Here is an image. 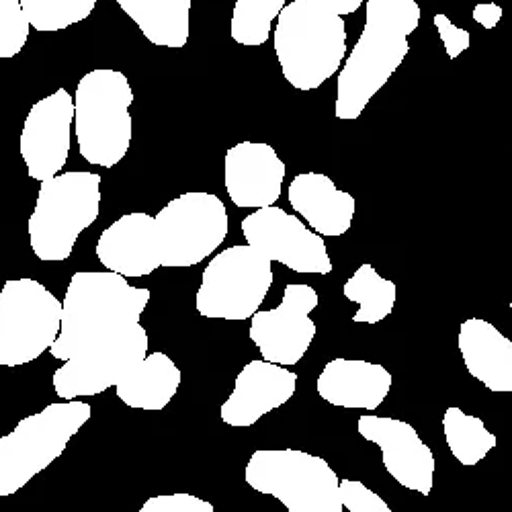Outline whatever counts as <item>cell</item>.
Masks as SVG:
<instances>
[{
	"instance_id": "obj_26",
	"label": "cell",
	"mask_w": 512,
	"mask_h": 512,
	"mask_svg": "<svg viewBox=\"0 0 512 512\" xmlns=\"http://www.w3.org/2000/svg\"><path fill=\"white\" fill-rule=\"evenodd\" d=\"M35 31H62L91 17L97 0H19Z\"/></svg>"
},
{
	"instance_id": "obj_28",
	"label": "cell",
	"mask_w": 512,
	"mask_h": 512,
	"mask_svg": "<svg viewBox=\"0 0 512 512\" xmlns=\"http://www.w3.org/2000/svg\"><path fill=\"white\" fill-rule=\"evenodd\" d=\"M340 498L349 512H394L386 500L359 480L340 482Z\"/></svg>"
},
{
	"instance_id": "obj_30",
	"label": "cell",
	"mask_w": 512,
	"mask_h": 512,
	"mask_svg": "<svg viewBox=\"0 0 512 512\" xmlns=\"http://www.w3.org/2000/svg\"><path fill=\"white\" fill-rule=\"evenodd\" d=\"M435 27L439 31L449 60H457L465 50H469V46H472V35H469V31L453 25V21L447 15H435Z\"/></svg>"
},
{
	"instance_id": "obj_15",
	"label": "cell",
	"mask_w": 512,
	"mask_h": 512,
	"mask_svg": "<svg viewBox=\"0 0 512 512\" xmlns=\"http://www.w3.org/2000/svg\"><path fill=\"white\" fill-rule=\"evenodd\" d=\"M285 164L263 142H240L226 152L224 183L236 207L265 209L281 197Z\"/></svg>"
},
{
	"instance_id": "obj_4",
	"label": "cell",
	"mask_w": 512,
	"mask_h": 512,
	"mask_svg": "<svg viewBox=\"0 0 512 512\" xmlns=\"http://www.w3.org/2000/svg\"><path fill=\"white\" fill-rule=\"evenodd\" d=\"M134 91L119 70H91L76 84L74 130L80 156L89 164L113 168L130 152Z\"/></svg>"
},
{
	"instance_id": "obj_5",
	"label": "cell",
	"mask_w": 512,
	"mask_h": 512,
	"mask_svg": "<svg viewBox=\"0 0 512 512\" xmlns=\"http://www.w3.org/2000/svg\"><path fill=\"white\" fill-rule=\"evenodd\" d=\"M91 414L87 402H56L23 418L9 435L0 437V498L17 494L48 469Z\"/></svg>"
},
{
	"instance_id": "obj_22",
	"label": "cell",
	"mask_w": 512,
	"mask_h": 512,
	"mask_svg": "<svg viewBox=\"0 0 512 512\" xmlns=\"http://www.w3.org/2000/svg\"><path fill=\"white\" fill-rule=\"evenodd\" d=\"M144 37L160 48H185L191 33L193 0H117Z\"/></svg>"
},
{
	"instance_id": "obj_11",
	"label": "cell",
	"mask_w": 512,
	"mask_h": 512,
	"mask_svg": "<svg viewBox=\"0 0 512 512\" xmlns=\"http://www.w3.org/2000/svg\"><path fill=\"white\" fill-rule=\"evenodd\" d=\"M242 234L256 252L295 273L328 275L332 261L324 238L279 207L256 209L242 220Z\"/></svg>"
},
{
	"instance_id": "obj_24",
	"label": "cell",
	"mask_w": 512,
	"mask_h": 512,
	"mask_svg": "<svg viewBox=\"0 0 512 512\" xmlns=\"http://www.w3.org/2000/svg\"><path fill=\"white\" fill-rule=\"evenodd\" d=\"M443 433L449 451L465 467L478 465L496 447V435L486 429L484 420L472 414H465L457 406L445 410Z\"/></svg>"
},
{
	"instance_id": "obj_25",
	"label": "cell",
	"mask_w": 512,
	"mask_h": 512,
	"mask_svg": "<svg viewBox=\"0 0 512 512\" xmlns=\"http://www.w3.org/2000/svg\"><path fill=\"white\" fill-rule=\"evenodd\" d=\"M285 9V0H236L230 33L240 46H263L273 21Z\"/></svg>"
},
{
	"instance_id": "obj_2",
	"label": "cell",
	"mask_w": 512,
	"mask_h": 512,
	"mask_svg": "<svg viewBox=\"0 0 512 512\" xmlns=\"http://www.w3.org/2000/svg\"><path fill=\"white\" fill-rule=\"evenodd\" d=\"M420 17L416 0H367L363 33L338 72L334 107L338 119H359L386 87L410 54L408 37L418 29Z\"/></svg>"
},
{
	"instance_id": "obj_6",
	"label": "cell",
	"mask_w": 512,
	"mask_h": 512,
	"mask_svg": "<svg viewBox=\"0 0 512 512\" xmlns=\"http://www.w3.org/2000/svg\"><path fill=\"white\" fill-rule=\"evenodd\" d=\"M101 209V177L70 173L44 181L29 218V242L39 261L60 263L74 250L78 236L93 226Z\"/></svg>"
},
{
	"instance_id": "obj_7",
	"label": "cell",
	"mask_w": 512,
	"mask_h": 512,
	"mask_svg": "<svg viewBox=\"0 0 512 512\" xmlns=\"http://www.w3.org/2000/svg\"><path fill=\"white\" fill-rule=\"evenodd\" d=\"M246 484L277 498L289 512H345L330 463L300 449H261L244 469Z\"/></svg>"
},
{
	"instance_id": "obj_20",
	"label": "cell",
	"mask_w": 512,
	"mask_h": 512,
	"mask_svg": "<svg viewBox=\"0 0 512 512\" xmlns=\"http://www.w3.org/2000/svg\"><path fill=\"white\" fill-rule=\"evenodd\" d=\"M457 345L469 375L490 392H512V340L494 324L482 318L461 322Z\"/></svg>"
},
{
	"instance_id": "obj_9",
	"label": "cell",
	"mask_w": 512,
	"mask_h": 512,
	"mask_svg": "<svg viewBox=\"0 0 512 512\" xmlns=\"http://www.w3.org/2000/svg\"><path fill=\"white\" fill-rule=\"evenodd\" d=\"M273 285V267L252 246H230L205 267L195 308L211 320H250Z\"/></svg>"
},
{
	"instance_id": "obj_18",
	"label": "cell",
	"mask_w": 512,
	"mask_h": 512,
	"mask_svg": "<svg viewBox=\"0 0 512 512\" xmlns=\"http://www.w3.org/2000/svg\"><path fill=\"white\" fill-rule=\"evenodd\" d=\"M392 373L371 361L332 359L324 365L316 390L320 398L336 408L377 410L392 390Z\"/></svg>"
},
{
	"instance_id": "obj_34",
	"label": "cell",
	"mask_w": 512,
	"mask_h": 512,
	"mask_svg": "<svg viewBox=\"0 0 512 512\" xmlns=\"http://www.w3.org/2000/svg\"><path fill=\"white\" fill-rule=\"evenodd\" d=\"M510 166H512V160H510Z\"/></svg>"
},
{
	"instance_id": "obj_31",
	"label": "cell",
	"mask_w": 512,
	"mask_h": 512,
	"mask_svg": "<svg viewBox=\"0 0 512 512\" xmlns=\"http://www.w3.org/2000/svg\"><path fill=\"white\" fill-rule=\"evenodd\" d=\"M502 15H504V11H502V7L496 5V3L476 5V7H474V13H472L474 21L480 23L484 29H494V27L500 23Z\"/></svg>"
},
{
	"instance_id": "obj_19",
	"label": "cell",
	"mask_w": 512,
	"mask_h": 512,
	"mask_svg": "<svg viewBox=\"0 0 512 512\" xmlns=\"http://www.w3.org/2000/svg\"><path fill=\"white\" fill-rule=\"evenodd\" d=\"M289 205L297 216L320 236L338 238L351 230L355 218V197L340 191L334 181L320 173H302L289 185Z\"/></svg>"
},
{
	"instance_id": "obj_14",
	"label": "cell",
	"mask_w": 512,
	"mask_h": 512,
	"mask_svg": "<svg viewBox=\"0 0 512 512\" xmlns=\"http://www.w3.org/2000/svg\"><path fill=\"white\" fill-rule=\"evenodd\" d=\"M72 123L74 99L66 89L31 107L21 132V156L33 181H50L66 166Z\"/></svg>"
},
{
	"instance_id": "obj_13",
	"label": "cell",
	"mask_w": 512,
	"mask_h": 512,
	"mask_svg": "<svg viewBox=\"0 0 512 512\" xmlns=\"http://www.w3.org/2000/svg\"><path fill=\"white\" fill-rule=\"evenodd\" d=\"M359 435L381 449L386 472L406 490L429 496L435 484V455L414 426L390 416L363 414L357 422Z\"/></svg>"
},
{
	"instance_id": "obj_33",
	"label": "cell",
	"mask_w": 512,
	"mask_h": 512,
	"mask_svg": "<svg viewBox=\"0 0 512 512\" xmlns=\"http://www.w3.org/2000/svg\"><path fill=\"white\" fill-rule=\"evenodd\" d=\"M510 314H512V300H510Z\"/></svg>"
},
{
	"instance_id": "obj_17",
	"label": "cell",
	"mask_w": 512,
	"mask_h": 512,
	"mask_svg": "<svg viewBox=\"0 0 512 512\" xmlns=\"http://www.w3.org/2000/svg\"><path fill=\"white\" fill-rule=\"evenodd\" d=\"M101 265L121 277H146L162 267L156 218L144 211L125 213L97 242Z\"/></svg>"
},
{
	"instance_id": "obj_32",
	"label": "cell",
	"mask_w": 512,
	"mask_h": 512,
	"mask_svg": "<svg viewBox=\"0 0 512 512\" xmlns=\"http://www.w3.org/2000/svg\"><path fill=\"white\" fill-rule=\"evenodd\" d=\"M308 3H312L316 7H322L330 13H336L340 17H345V15L357 13L363 5V0H308Z\"/></svg>"
},
{
	"instance_id": "obj_23",
	"label": "cell",
	"mask_w": 512,
	"mask_h": 512,
	"mask_svg": "<svg viewBox=\"0 0 512 512\" xmlns=\"http://www.w3.org/2000/svg\"><path fill=\"white\" fill-rule=\"evenodd\" d=\"M343 293L349 302L359 304V312L353 316V322L357 324H379L386 320L394 312L398 300L396 283L381 277L369 263L353 273L345 283Z\"/></svg>"
},
{
	"instance_id": "obj_16",
	"label": "cell",
	"mask_w": 512,
	"mask_h": 512,
	"mask_svg": "<svg viewBox=\"0 0 512 512\" xmlns=\"http://www.w3.org/2000/svg\"><path fill=\"white\" fill-rule=\"evenodd\" d=\"M297 388V373L265 359L250 361L236 377L234 392L222 404L220 416L226 424L252 426L265 414L287 404Z\"/></svg>"
},
{
	"instance_id": "obj_8",
	"label": "cell",
	"mask_w": 512,
	"mask_h": 512,
	"mask_svg": "<svg viewBox=\"0 0 512 512\" xmlns=\"http://www.w3.org/2000/svg\"><path fill=\"white\" fill-rule=\"evenodd\" d=\"M62 304L35 279H11L0 289V365L21 367L54 347Z\"/></svg>"
},
{
	"instance_id": "obj_29",
	"label": "cell",
	"mask_w": 512,
	"mask_h": 512,
	"mask_svg": "<svg viewBox=\"0 0 512 512\" xmlns=\"http://www.w3.org/2000/svg\"><path fill=\"white\" fill-rule=\"evenodd\" d=\"M140 512H216V508L193 494H166L148 498Z\"/></svg>"
},
{
	"instance_id": "obj_1",
	"label": "cell",
	"mask_w": 512,
	"mask_h": 512,
	"mask_svg": "<svg viewBox=\"0 0 512 512\" xmlns=\"http://www.w3.org/2000/svg\"><path fill=\"white\" fill-rule=\"evenodd\" d=\"M150 289L132 287L117 273H74L62 304V328L50 349L64 361L54 373L58 398H91L148 357L150 338L140 318Z\"/></svg>"
},
{
	"instance_id": "obj_10",
	"label": "cell",
	"mask_w": 512,
	"mask_h": 512,
	"mask_svg": "<svg viewBox=\"0 0 512 512\" xmlns=\"http://www.w3.org/2000/svg\"><path fill=\"white\" fill-rule=\"evenodd\" d=\"M162 267H193L228 236V211L218 195L189 191L168 201L156 216Z\"/></svg>"
},
{
	"instance_id": "obj_3",
	"label": "cell",
	"mask_w": 512,
	"mask_h": 512,
	"mask_svg": "<svg viewBox=\"0 0 512 512\" xmlns=\"http://www.w3.org/2000/svg\"><path fill=\"white\" fill-rule=\"evenodd\" d=\"M273 39L283 76L297 91L320 89L347 56L345 19L308 0L285 5Z\"/></svg>"
},
{
	"instance_id": "obj_12",
	"label": "cell",
	"mask_w": 512,
	"mask_h": 512,
	"mask_svg": "<svg viewBox=\"0 0 512 512\" xmlns=\"http://www.w3.org/2000/svg\"><path fill=\"white\" fill-rule=\"evenodd\" d=\"M320 304L314 287L306 283H289L283 302L250 318V340L259 347L265 361L275 365L300 363L316 336V322L310 318Z\"/></svg>"
},
{
	"instance_id": "obj_27",
	"label": "cell",
	"mask_w": 512,
	"mask_h": 512,
	"mask_svg": "<svg viewBox=\"0 0 512 512\" xmlns=\"http://www.w3.org/2000/svg\"><path fill=\"white\" fill-rule=\"evenodd\" d=\"M29 21L19 0H0V60L21 54L29 39Z\"/></svg>"
},
{
	"instance_id": "obj_21",
	"label": "cell",
	"mask_w": 512,
	"mask_h": 512,
	"mask_svg": "<svg viewBox=\"0 0 512 512\" xmlns=\"http://www.w3.org/2000/svg\"><path fill=\"white\" fill-rule=\"evenodd\" d=\"M181 369L164 353L148 355L117 383V398L130 408L164 410L181 386Z\"/></svg>"
}]
</instances>
